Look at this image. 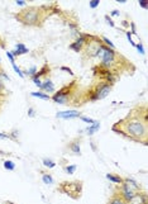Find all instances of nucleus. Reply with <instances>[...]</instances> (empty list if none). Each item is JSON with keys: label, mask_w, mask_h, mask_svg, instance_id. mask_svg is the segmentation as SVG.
<instances>
[{"label": "nucleus", "mask_w": 148, "mask_h": 204, "mask_svg": "<svg viewBox=\"0 0 148 204\" xmlns=\"http://www.w3.org/2000/svg\"><path fill=\"white\" fill-rule=\"evenodd\" d=\"M112 15H113V17H115V15H119V12H118V10H113Z\"/></svg>", "instance_id": "36"}, {"label": "nucleus", "mask_w": 148, "mask_h": 204, "mask_svg": "<svg viewBox=\"0 0 148 204\" xmlns=\"http://www.w3.org/2000/svg\"><path fill=\"white\" fill-rule=\"evenodd\" d=\"M33 83L37 85V86H38V88H41L42 89V84H43V83H42L41 81V79H37V77H33Z\"/></svg>", "instance_id": "28"}, {"label": "nucleus", "mask_w": 148, "mask_h": 204, "mask_svg": "<svg viewBox=\"0 0 148 204\" xmlns=\"http://www.w3.org/2000/svg\"><path fill=\"white\" fill-rule=\"evenodd\" d=\"M135 47H137V50H138V52L141 53V55H144V52H146V51H144V47H143V45H142L141 42H139V43H137V45H135Z\"/></svg>", "instance_id": "26"}, {"label": "nucleus", "mask_w": 148, "mask_h": 204, "mask_svg": "<svg viewBox=\"0 0 148 204\" xmlns=\"http://www.w3.org/2000/svg\"><path fill=\"white\" fill-rule=\"evenodd\" d=\"M61 70H63V71H67V72L70 74V75H72V74H73L71 68H68V67H65V66H62V67H61Z\"/></svg>", "instance_id": "34"}, {"label": "nucleus", "mask_w": 148, "mask_h": 204, "mask_svg": "<svg viewBox=\"0 0 148 204\" xmlns=\"http://www.w3.org/2000/svg\"><path fill=\"white\" fill-rule=\"evenodd\" d=\"M99 4H100L99 0H91V1L89 3V7L91 8V9H95V8H98V7H99Z\"/></svg>", "instance_id": "24"}, {"label": "nucleus", "mask_w": 148, "mask_h": 204, "mask_svg": "<svg viewBox=\"0 0 148 204\" xmlns=\"http://www.w3.org/2000/svg\"><path fill=\"white\" fill-rule=\"evenodd\" d=\"M127 204H147V197L146 194H142V193H137Z\"/></svg>", "instance_id": "7"}, {"label": "nucleus", "mask_w": 148, "mask_h": 204, "mask_svg": "<svg viewBox=\"0 0 148 204\" xmlns=\"http://www.w3.org/2000/svg\"><path fill=\"white\" fill-rule=\"evenodd\" d=\"M5 204H14V203H12V202H5Z\"/></svg>", "instance_id": "37"}, {"label": "nucleus", "mask_w": 148, "mask_h": 204, "mask_svg": "<svg viewBox=\"0 0 148 204\" xmlns=\"http://www.w3.org/2000/svg\"><path fill=\"white\" fill-rule=\"evenodd\" d=\"M99 128H100V123L96 121L95 123H92V124L90 126V127H87V130H86V131H87L89 135H94V133L96 132V131L99 130Z\"/></svg>", "instance_id": "15"}, {"label": "nucleus", "mask_w": 148, "mask_h": 204, "mask_svg": "<svg viewBox=\"0 0 148 204\" xmlns=\"http://www.w3.org/2000/svg\"><path fill=\"white\" fill-rule=\"evenodd\" d=\"M41 9L39 8H36V7H30L28 9H24L22 10L19 14H17L15 17L19 22H22L23 24H27V25H38L41 23Z\"/></svg>", "instance_id": "2"}, {"label": "nucleus", "mask_w": 148, "mask_h": 204, "mask_svg": "<svg viewBox=\"0 0 148 204\" xmlns=\"http://www.w3.org/2000/svg\"><path fill=\"white\" fill-rule=\"evenodd\" d=\"M105 19H107V20H108V23L110 24V27H115V24H114V22H113V20H112V18H109V17H108V15H105Z\"/></svg>", "instance_id": "32"}, {"label": "nucleus", "mask_w": 148, "mask_h": 204, "mask_svg": "<svg viewBox=\"0 0 148 204\" xmlns=\"http://www.w3.org/2000/svg\"><path fill=\"white\" fill-rule=\"evenodd\" d=\"M36 74H37V67H36V66H32V67L28 70V71H27V75H29V76H32V77H33Z\"/></svg>", "instance_id": "25"}, {"label": "nucleus", "mask_w": 148, "mask_h": 204, "mask_svg": "<svg viewBox=\"0 0 148 204\" xmlns=\"http://www.w3.org/2000/svg\"><path fill=\"white\" fill-rule=\"evenodd\" d=\"M108 204H127V202L120 197V194H114L112 198H110Z\"/></svg>", "instance_id": "12"}, {"label": "nucleus", "mask_w": 148, "mask_h": 204, "mask_svg": "<svg viewBox=\"0 0 148 204\" xmlns=\"http://www.w3.org/2000/svg\"><path fill=\"white\" fill-rule=\"evenodd\" d=\"M43 165L46 166V168H48V169H53L56 166V162L50 160V159H43Z\"/></svg>", "instance_id": "18"}, {"label": "nucleus", "mask_w": 148, "mask_h": 204, "mask_svg": "<svg viewBox=\"0 0 148 204\" xmlns=\"http://www.w3.org/2000/svg\"><path fill=\"white\" fill-rule=\"evenodd\" d=\"M113 131H117L120 135L128 137L137 142H143L147 144L148 127H147V115L143 118L141 114H130L123 121L118 122L113 127Z\"/></svg>", "instance_id": "1"}, {"label": "nucleus", "mask_w": 148, "mask_h": 204, "mask_svg": "<svg viewBox=\"0 0 148 204\" xmlns=\"http://www.w3.org/2000/svg\"><path fill=\"white\" fill-rule=\"evenodd\" d=\"M81 113L78 110H65V112H58L56 114L57 118H61V119H73V118H80Z\"/></svg>", "instance_id": "6"}, {"label": "nucleus", "mask_w": 148, "mask_h": 204, "mask_svg": "<svg viewBox=\"0 0 148 204\" xmlns=\"http://www.w3.org/2000/svg\"><path fill=\"white\" fill-rule=\"evenodd\" d=\"M70 48H71V50H73V51H76V52H80L82 47H81L80 45H77L76 42H73V43H72V45L70 46Z\"/></svg>", "instance_id": "23"}, {"label": "nucleus", "mask_w": 148, "mask_h": 204, "mask_svg": "<svg viewBox=\"0 0 148 204\" xmlns=\"http://www.w3.org/2000/svg\"><path fill=\"white\" fill-rule=\"evenodd\" d=\"M28 115H29V117H34V115H36V110H34V108H29V109H28Z\"/></svg>", "instance_id": "31"}, {"label": "nucleus", "mask_w": 148, "mask_h": 204, "mask_svg": "<svg viewBox=\"0 0 148 204\" xmlns=\"http://www.w3.org/2000/svg\"><path fill=\"white\" fill-rule=\"evenodd\" d=\"M123 182H124V184L128 186L133 193H139V191H141V186L137 184L134 180H132V179H123Z\"/></svg>", "instance_id": "8"}, {"label": "nucleus", "mask_w": 148, "mask_h": 204, "mask_svg": "<svg viewBox=\"0 0 148 204\" xmlns=\"http://www.w3.org/2000/svg\"><path fill=\"white\" fill-rule=\"evenodd\" d=\"M9 138V133H1L0 132V139H7Z\"/></svg>", "instance_id": "33"}, {"label": "nucleus", "mask_w": 148, "mask_h": 204, "mask_svg": "<svg viewBox=\"0 0 148 204\" xmlns=\"http://www.w3.org/2000/svg\"><path fill=\"white\" fill-rule=\"evenodd\" d=\"M4 169L8 170V171H13V170H15V164L13 162V161H10V160L4 161Z\"/></svg>", "instance_id": "17"}, {"label": "nucleus", "mask_w": 148, "mask_h": 204, "mask_svg": "<svg viewBox=\"0 0 148 204\" xmlns=\"http://www.w3.org/2000/svg\"><path fill=\"white\" fill-rule=\"evenodd\" d=\"M139 5H141V7L143 8V9H147V8H148V3L144 1V0H141V1H139Z\"/></svg>", "instance_id": "30"}, {"label": "nucleus", "mask_w": 148, "mask_h": 204, "mask_svg": "<svg viewBox=\"0 0 148 204\" xmlns=\"http://www.w3.org/2000/svg\"><path fill=\"white\" fill-rule=\"evenodd\" d=\"M32 96H34V98H39V99H43V100H50L51 96L48 94H44L42 93V91H34V93H32Z\"/></svg>", "instance_id": "14"}, {"label": "nucleus", "mask_w": 148, "mask_h": 204, "mask_svg": "<svg viewBox=\"0 0 148 204\" xmlns=\"http://www.w3.org/2000/svg\"><path fill=\"white\" fill-rule=\"evenodd\" d=\"M7 57L9 58V60H10V62H15V58H14V56L12 55V52H7Z\"/></svg>", "instance_id": "29"}, {"label": "nucleus", "mask_w": 148, "mask_h": 204, "mask_svg": "<svg viewBox=\"0 0 148 204\" xmlns=\"http://www.w3.org/2000/svg\"><path fill=\"white\" fill-rule=\"evenodd\" d=\"M12 66H13V68H14V71L17 72V74L19 75L20 77H24V74L22 72V70H20V68H19V67H18L17 65H15V62H13V63H12Z\"/></svg>", "instance_id": "21"}, {"label": "nucleus", "mask_w": 148, "mask_h": 204, "mask_svg": "<svg viewBox=\"0 0 148 204\" xmlns=\"http://www.w3.org/2000/svg\"><path fill=\"white\" fill-rule=\"evenodd\" d=\"M60 190L65 194L70 195L73 199H77L82 191V182L81 181H65L60 186Z\"/></svg>", "instance_id": "3"}, {"label": "nucleus", "mask_w": 148, "mask_h": 204, "mask_svg": "<svg viewBox=\"0 0 148 204\" xmlns=\"http://www.w3.org/2000/svg\"><path fill=\"white\" fill-rule=\"evenodd\" d=\"M107 179L110 180V181H113L114 184H121V182H123V179H121L120 176L113 175V174H107Z\"/></svg>", "instance_id": "13"}, {"label": "nucleus", "mask_w": 148, "mask_h": 204, "mask_svg": "<svg viewBox=\"0 0 148 204\" xmlns=\"http://www.w3.org/2000/svg\"><path fill=\"white\" fill-rule=\"evenodd\" d=\"M76 169H77L76 165H68V166H66V168H65V171L68 175H72V174H75Z\"/></svg>", "instance_id": "19"}, {"label": "nucleus", "mask_w": 148, "mask_h": 204, "mask_svg": "<svg viewBox=\"0 0 148 204\" xmlns=\"http://www.w3.org/2000/svg\"><path fill=\"white\" fill-rule=\"evenodd\" d=\"M70 150L75 153V155H81V148H80V141H77V139H75V141H72L70 143Z\"/></svg>", "instance_id": "10"}, {"label": "nucleus", "mask_w": 148, "mask_h": 204, "mask_svg": "<svg viewBox=\"0 0 148 204\" xmlns=\"http://www.w3.org/2000/svg\"><path fill=\"white\" fill-rule=\"evenodd\" d=\"M110 90H112V84L109 83H104V84H100L99 86L92 91V96L90 99L91 100H99V99H104L107 96Z\"/></svg>", "instance_id": "4"}, {"label": "nucleus", "mask_w": 148, "mask_h": 204, "mask_svg": "<svg viewBox=\"0 0 148 204\" xmlns=\"http://www.w3.org/2000/svg\"><path fill=\"white\" fill-rule=\"evenodd\" d=\"M68 94H70V89H68V86H66L55 93V95L52 96V100L58 104H68Z\"/></svg>", "instance_id": "5"}, {"label": "nucleus", "mask_w": 148, "mask_h": 204, "mask_svg": "<svg viewBox=\"0 0 148 204\" xmlns=\"http://www.w3.org/2000/svg\"><path fill=\"white\" fill-rule=\"evenodd\" d=\"M9 138L17 141V139H18V131H13L12 133H9Z\"/></svg>", "instance_id": "27"}, {"label": "nucleus", "mask_w": 148, "mask_h": 204, "mask_svg": "<svg viewBox=\"0 0 148 204\" xmlns=\"http://www.w3.org/2000/svg\"><path fill=\"white\" fill-rule=\"evenodd\" d=\"M42 90H46L47 93H52V91H55V85H53V83H52L50 79H47L46 81L42 84Z\"/></svg>", "instance_id": "11"}, {"label": "nucleus", "mask_w": 148, "mask_h": 204, "mask_svg": "<svg viewBox=\"0 0 148 204\" xmlns=\"http://www.w3.org/2000/svg\"><path fill=\"white\" fill-rule=\"evenodd\" d=\"M12 52V55L15 57V56H19V55H25V53H28V48L25 47L23 43H18L15 46V50L14 51H10Z\"/></svg>", "instance_id": "9"}, {"label": "nucleus", "mask_w": 148, "mask_h": 204, "mask_svg": "<svg viewBox=\"0 0 148 204\" xmlns=\"http://www.w3.org/2000/svg\"><path fill=\"white\" fill-rule=\"evenodd\" d=\"M0 61H1V60H0Z\"/></svg>", "instance_id": "38"}, {"label": "nucleus", "mask_w": 148, "mask_h": 204, "mask_svg": "<svg viewBox=\"0 0 148 204\" xmlns=\"http://www.w3.org/2000/svg\"><path fill=\"white\" fill-rule=\"evenodd\" d=\"M101 39L104 41V43H105V46H107V47H109V48H112V50H114V48H115L114 43H113V42H112V41H110L109 38H107V37H103V38H101Z\"/></svg>", "instance_id": "20"}, {"label": "nucleus", "mask_w": 148, "mask_h": 204, "mask_svg": "<svg viewBox=\"0 0 148 204\" xmlns=\"http://www.w3.org/2000/svg\"><path fill=\"white\" fill-rule=\"evenodd\" d=\"M80 118H81V121L89 123V124H92V123L96 122L95 119H92V118H89V117H85V115H80Z\"/></svg>", "instance_id": "22"}, {"label": "nucleus", "mask_w": 148, "mask_h": 204, "mask_svg": "<svg viewBox=\"0 0 148 204\" xmlns=\"http://www.w3.org/2000/svg\"><path fill=\"white\" fill-rule=\"evenodd\" d=\"M17 5H20V7H24V5H25V1H24V0H17Z\"/></svg>", "instance_id": "35"}, {"label": "nucleus", "mask_w": 148, "mask_h": 204, "mask_svg": "<svg viewBox=\"0 0 148 204\" xmlns=\"http://www.w3.org/2000/svg\"><path fill=\"white\" fill-rule=\"evenodd\" d=\"M42 180H43V182L44 184H47V185H52L53 184V178H52V176L50 175V174H43L42 175Z\"/></svg>", "instance_id": "16"}]
</instances>
